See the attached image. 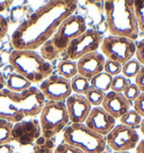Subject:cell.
Here are the masks:
<instances>
[{
	"mask_svg": "<svg viewBox=\"0 0 144 153\" xmlns=\"http://www.w3.org/2000/svg\"><path fill=\"white\" fill-rule=\"evenodd\" d=\"M105 139L106 144L114 150V152H130L131 150L136 149L141 141L137 131L122 124L116 125Z\"/></svg>",
	"mask_w": 144,
	"mask_h": 153,
	"instance_id": "10",
	"label": "cell"
},
{
	"mask_svg": "<svg viewBox=\"0 0 144 153\" xmlns=\"http://www.w3.org/2000/svg\"><path fill=\"white\" fill-rule=\"evenodd\" d=\"M130 83H131L130 79L125 78L123 74H118V76H113L111 90L115 91V92L123 94L125 91V89L130 86Z\"/></svg>",
	"mask_w": 144,
	"mask_h": 153,
	"instance_id": "26",
	"label": "cell"
},
{
	"mask_svg": "<svg viewBox=\"0 0 144 153\" xmlns=\"http://www.w3.org/2000/svg\"><path fill=\"white\" fill-rule=\"evenodd\" d=\"M65 102L69 120L72 124H85L88 115L90 114L92 106L88 102L83 95L72 94Z\"/></svg>",
	"mask_w": 144,
	"mask_h": 153,
	"instance_id": "14",
	"label": "cell"
},
{
	"mask_svg": "<svg viewBox=\"0 0 144 153\" xmlns=\"http://www.w3.org/2000/svg\"><path fill=\"white\" fill-rule=\"evenodd\" d=\"M140 94H141V91H140L139 87L136 86L135 83H132V82H131L130 86L127 87V88L125 89L124 92H123V95L125 96V98L130 101L131 104L134 102L135 99L140 96Z\"/></svg>",
	"mask_w": 144,
	"mask_h": 153,
	"instance_id": "29",
	"label": "cell"
},
{
	"mask_svg": "<svg viewBox=\"0 0 144 153\" xmlns=\"http://www.w3.org/2000/svg\"><path fill=\"white\" fill-rule=\"evenodd\" d=\"M133 107H134L133 109L137 111L144 118V92H141L139 97L135 99V101L133 102Z\"/></svg>",
	"mask_w": 144,
	"mask_h": 153,
	"instance_id": "31",
	"label": "cell"
},
{
	"mask_svg": "<svg viewBox=\"0 0 144 153\" xmlns=\"http://www.w3.org/2000/svg\"><path fill=\"white\" fill-rule=\"evenodd\" d=\"M58 71L61 76L70 80V79L74 78L78 74L77 62L71 61V60H63V61L59 63Z\"/></svg>",
	"mask_w": 144,
	"mask_h": 153,
	"instance_id": "20",
	"label": "cell"
},
{
	"mask_svg": "<svg viewBox=\"0 0 144 153\" xmlns=\"http://www.w3.org/2000/svg\"><path fill=\"white\" fill-rule=\"evenodd\" d=\"M14 124L6 120H0V145L1 144L10 143L11 140V132H13Z\"/></svg>",
	"mask_w": 144,
	"mask_h": 153,
	"instance_id": "25",
	"label": "cell"
},
{
	"mask_svg": "<svg viewBox=\"0 0 144 153\" xmlns=\"http://www.w3.org/2000/svg\"><path fill=\"white\" fill-rule=\"evenodd\" d=\"M89 81H90V87L91 88L104 91L106 94V92L111 91L113 76H109L108 73H106L105 71H102L100 73H98L97 76H95L94 78H91Z\"/></svg>",
	"mask_w": 144,
	"mask_h": 153,
	"instance_id": "18",
	"label": "cell"
},
{
	"mask_svg": "<svg viewBox=\"0 0 144 153\" xmlns=\"http://www.w3.org/2000/svg\"><path fill=\"white\" fill-rule=\"evenodd\" d=\"M39 91L48 101H64L72 95L71 81L61 76H50L41 82Z\"/></svg>",
	"mask_w": 144,
	"mask_h": 153,
	"instance_id": "11",
	"label": "cell"
},
{
	"mask_svg": "<svg viewBox=\"0 0 144 153\" xmlns=\"http://www.w3.org/2000/svg\"><path fill=\"white\" fill-rule=\"evenodd\" d=\"M135 151H136V153H144V139L140 141V143L137 144Z\"/></svg>",
	"mask_w": 144,
	"mask_h": 153,
	"instance_id": "37",
	"label": "cell"
},
{
	"mask_svg": "<svg viewBox=\"0 0 144 153\" xmlns=\"http://www.w3.org/2000/svg\"><path fill=\"white\" fill-rule=\"evenodd\" d=\"M133 6H134L135 15H136V19H137L139 29L144 33V1L143 0H135L133 1Z\"/></svg>",
	"mask_w": 144,
	"mask_h": 153,
	"instance_id": "27",
	"label": "cell"
},
{
	"mask_svg": "<svg viewBox=\"0 0 144 153\" xmlns=\"http://www.w3.org/2000/svg\"><path fill=\"white\" fill-rule=\"evenodd\" d=\"M11 5H13V1L10 0H0V14L9 9Z\"/></svg>",
	"mask_w": 144,
	"mask_h": 153,
	"instance_id": "36",
	"label": "cell"
},
{
	"mask_svg": "<svg viewBox=\"0 0 144 153\" xmlns=\"http://www.w3.org/2000/svg\"><path fill=\"white\" fill-rule=\"evenodd\" d=\"M0 153H15V148L10 143L1 144L0 145Z\"/></svg>",
	"mask_w": 144,
	"mask_h": 153,
	"instance_id": "35",
	"label": "cell"
},
{
	"mask_svg": "<svg viewBox=\"0 0 144 153\" xmlns=\"http://www.w3.org/2000/svg\"><path fill=\"white\" fill-rule=\"evenodd\" d=\"M5 86H6V80L5 78H4V74L0 72V90L5 89Z\"/></svg>",
	"mask_w": 144,
	"mask_h": 153,
	"instance_id": "38",
	"label": "cell"
},
{
	"mask_svg": "<svg viewBox=\"0 0 144 153\" xmlns=\"http://www.w3.org/2000/svg\"><path fill=\"white\" fill-rule=\"evenodd\" d=\"M87 30V24L85 18L80 15H71L63 20L61 25L56 29L53 37L50 39L53 48L60 54L65 51L68 45L74 38L79 37L80 35Z\"/></svg>",
	"mask_w": 144,
	"mask_h": 153,
	"instance_id": "7",
	"label": "cell"
},
{
	"mask_svg": "<svg viewBox=\"0 0 144 153\" xmlns=\"http://www.w3.org/2000/svg\"><path fill=\"white\" fill-rule=\"evenodd\" d=\"M69 115L65 102L63 101H46L39 114V125L42 135L53 139L62 132L69 124Z\"/></svg>",
	"mask_w": 144,
	"mask_h": 153,
	"instance_id": "6",
	"label": "cell"
},
{
	"mask_svg": "<svg viewBox=\"0 0 144 153\" xmlns=\"http://www.w3.org/2000/svg\"><path fill=\"white\" fill-rule=\"evenodd\" d=\"M42 135L41 125L37 120H22L14 124L11 132V140L20 145H30Z\"/></svg>",
	"mask_w": 144,
	"mask_h": 153,
	"instance_id": "12",
	"label": "cell"
},
{
	"mask_svg": "<svg viewBox=\"0 0 144 153\" xmlns=\"http://www.w3.org/2000/svg\"><path fill=\"white\" fill-rule=\"evenodd\" d=\"M113 153H131V152H113Z\"/></svg>",
	"mask_w": 144,
	"mask_h": 153,
	"instance_id": "40",
	"label": "cell"
},
{
	"mask_svg": "<svg viewBox=\"0 0 144 153\" xmlns=\"http://www.w3.org/2000/svg\"><path fill=\"white\" fill-rule=\"evenodd\" d=\"M76 0L50 1L39 7L15 29L11 44L15 50L35 51L53 37L63 20L74 14Z\"/></svg>",
	"mask_w": 144,
	"mask_h": 153,
	"instance_id": "1",
	"label": "cell"
},
{
	"mask_svg": "<svg viewBox=\"0 0 144 153\" xmlns=\"http://www.w3.org/2000/svg\"><path fill=\"white\" fill-rule=\"evenodd\" d=\"M106 59L105 56L97 52H92L87 54L81 59H79L77 61V68H78V74L85 76L88 80H90L91 78L97 76L98 73L104 71Z\"/></svg>",
	"mask_w": 144,
	"mask_h": 153,
	"instance_id": "15",
	"label": "cell"
},
{
	"mask_svg": "<svg viewBox=\"0 0 144 153\" xmlns=\"http://www.w3.org/2000/svg\"><path fill=\"white\" fill-rule=\"evenodd\" d=\"M15 153H16V152H15Z\"/></svg>",
	"mask_w": 144,
	"mask_h": 153,
	"instance_id": "42",
	"label": "cell"
},
{
	"mask_svg": "<svg viewBox=\"0 0 144 153\" xmlns=\"http://www.w3.org/2000/svg\"><path fill=\"white\" fill-rule=\"evenodd\" d=\"M140 131H141L142 135L144 136V118L142 120V123H141V127H140Z\"/></svg>",
	"mask_w": 144,
	"mask_h": 153,
	"instance_id": "39",
	"label": "cell"
},
{
	"mask_svg": "<svg viewBox=\"0 0 144 153\" xmlns=\"http://www.w3.org/2000/svg\"><path fill=\"white\" fill-rule=\"evenodd\" d=\"M134 83L139 87V89L141 92H144V67H142L141 71H140L139 74L136 76Z\"/></svg>",
	"mask_w": 144,
	"mask_h": 153,
	"instance_id": "34",
	"label": "cell"
},
{
	"mask_svg": "<svg viewBox=\"0 0 144 153\" xmlns=\"http://www.w3.org/2000/svg\"><path fill=\"white\" fill-rule=\"evenodd\" d=\"M102 39L104 37L98 30L87 29L82 35L74 38L68 45L65 52H67L69 60L71 61L79 60L89 53L97 52L98 48H100Z\"/></svg>",
	"mask_w": 144,
	"mask_h": 153,
	"instance_id": "9",
	"label": "cell"
},
{
	"mask_svg": "<svg viewBox=\"0 0 144 153\" xmlns=\"http://www.w3.org/2000/svg\"><path fill=\"white\" fill-rule=\"evenodd\" d=\"M44 105L45 98L36 87H30L22 94L8 89L0 90V120L13 124L39 115Z\"/></svg>",
	"mask_w": 144,
	"mask_h": 153,
	"instance_id": "2",
	"label": "cell"
},
{
	"mask_svg": "<svg viewBox=\"0 0 144 153\" xmlns=\"http://www.w3.org/2000/svg\"><path fill=\"white\" fill-rule=\"evenodd\" d=\"M142 69V64L136 60V59H132L128 62H126L122 68V74L127 78V79H131V78H136V76L139 74V72L141 71Z\"/></svg>",
	"mask_w": 144,
	"mask_h": 153,
	"instance_id": "23",
	"label": "cell"
},
{
	"mask_svg": "<svg viewBox=\"0 0 144 153\" xmlns=\"http://www.w3.org/2000/svg\"><path fill=\"white\" fill-rule=\"evenodd\" d=\"M132 105L133 104H131L123 94L111 90L106 92L105 99L102 101L101 107L115 120H117V118H120L126 111H128Z\"/></svg>",
	"mask_w": 144,
	"mask_h": 153,
	"instance_id": "16",
	"label": "cell"
},
{
	"mask_svg": "<svg viewBox=\"0 0 144 153\" xmlns=\"http://www.w3.org/2000/svg\"><path fill=\"white\" fill-rule=\"evenodd\" d=\"M7 33H8V22L2 15H0V39L5 37Z\"/></svg>",
	"mask_w": 144,
	"mask_h": 153,
	"instance_id": "33",
	"label": "cell"
},
{
	"mask_svg": "<svg viewBox=\"0 0 144 153\" xmlns=\"http://www.w3.org/2000/svg\"><path fill=\"white\" fill-rule=\"evenodd\" d=\"M63 142L80 149L85 153H102L106 151V139L85 124H70L63 131Z\"/></svg>",
	"mask_w": 144,
	"mask_h": 153,
	"instance_id": "5",
	"label": "cell"
},
{
	"mask_svg": "<svg viewBox=\"0 0 144 153\" xmlns=\"http://www.w3.org/2000/svg\"><path fill=\"white\" fill-rule=\"evenodd\" d=\"M102 153H108V152H107V151H104V152H102Z\"/></svg>",
	"mask_w": 144,
	"mask_h": 153,
	"instance_id": "41",
	"label": "cell"
},
{
	"mask_svg": "<svg viewBox=\"0 0 144 153\" xmlns=\"http://www.w3.org/2000/svg\"><path fill=\"white\" fill-rule=\"evenodd\" d=\"M85 125L94 132L106 136L116 126V120L106 111L101 106L94 107L88 115Z\"/></svg>",
	"mask_w": 144,
	"mask_h": 153,
	"instance_id": "13",
	"label": "cell"
},
{
	"mask_svg": "<svg viewBox=\"0 0 144 153\" xmlns=\"http://www.w3.org/2000/svg\"><path fill=\"white\" fill-rule=\"evenodd\" d=\"M142 120H143V117L137 111H135L134 109H130L120 117V122L122 125H125V126L136 131V129H139L141 127Z\"/></svg>",
	"mask_w": 144,
	"mask_h": 153,
	"instance_id": "19",
	"label": "cell"
},
{
	"mask_svg": "<svg viewBox=\"0 0 144 153\" xmlns=\"http://www.w3.org/2000/svg\"><path fill=\"white\" fill-rule=\"evenodd\" d=\"M9 63L15 71L32 83L42 82L53 71L52 64L44 60L36 51L14 50L9 55Z\"/></svg>",
	"mask_w": 144,
	"mask_h": 153,
	"instance_id": "4",
	"label": "cell"
},
{
	"mask_svg": "<svg viewBox=\"0 0 144 153\" xmlns=\"http://www.w3.org/2000/svg\"><path fill=\"white\" fill-rule=\"evenodd\" d=\"M54 153H85L82 152L80 149L72 146L70 144H67L62 142L61 144H59L58 146L54 150Z\"/></svg>",
	"mask_w": 144,
	"mask_h": 153,
	"instance_id": "30",
	"label": "cell"
},
{
	"mask_svg": "<svg viewBox=\"0 0 144 153\" xmlns=\"http://www.w3.org/2000/svg\"><path fill=\"white\" fill-rule=\"evenodd\" d=\"M105 92L101 90H98V89H95V88H90L88 92H87L85 97L88 100V102L90 104L94 107H99V106L102 105V101L105 99Z\"/></svg>",
	"mask_w": 144,
	"mask_h": 153,
	"instance_id": "24",
	"label": "cell"
},
{
	"mask_svg": "<svg viewBox=\"0 0 144 153\" xmlns=\"http://www.w3.org/2000/svg\"><path fill=\"white\" fill-rule=\"evenodd\" d=\"M135 56H136V60L142 64V67H144V38H142L139 43L136 44Z\"/></svg>",
	"mask_w": 144,
	"mask_h": 153,
	"instance_id": "32",
	"label": "cell"
},
{
	"mask_svg": "<svg viewBox=\"0 0 144 153\" xmlns=\"http://www.w3.org/2000/svg\"><path fill=\"white\" fill-rule=\"evenodd\" d=\"M6 86H7L8 90L13 91V92H17V94H22L24 91L28 90L32 87V82L27 80L25 76H20L19 73L14 72V73H10L8 76L7 81H6Z\"/></svg>",
	"mask_w": 144,
	"mask_h": 153,
	"instance_id": "17",
	"label": "cell"
},
{
	"mask_svg": "<svg viewBox=\"0 0 144 153\" xmlns=\"http://www.w3.org/2000/svg\"><path fill=\"white\" fill-rule=\"evenodd\" d=\"M90 88H91L90 87V81L85 76L77 74L74 78L71 79V89L72 91H74V94L85 96Z\"/></svg>",
	"mask_w": 144,
	"mask_h": 153,
	"instance_id": "21",
	"label": "cell"
},
{
	"mask_svg": "<svg viewBox=\"0 0 144 153\" xmlns=\"http://www.w3.org/2000/svg\"><path fill=\"white\" fill-rule=\"evenodd\" d=\"M54 140L44 137L43 135H41L34 143V153H54Z\"/></svg>",
	"mask_w": 144,
	"mask_h": 153,
	"instance_id": "22",
	"label": "cell"
},
{
	"mask_svg": "<svg viewBox=\"0 0 144 153\" xmlns=\"http://www.w3.org/2000/svg\"><path fill=\"white\" fill-rule=\"evenodd\" d=\"M100 51L105 59L124 65L126 62L134 59L136 52V43L130 38L109 35L102 39Z\"/></svg>",
	"mask_w": 144,
	"mask_h": 153,
	"instance_id": "8",
	"label": "cell"
},
{
	"mask_svg": "<svg viewBox=\"0 0 144 153\" xmlns=\"http://www.w3.org/2000/svg\"><path fill=\"white\" fill-rule=\"evenodd\" d=\"M122 68L123 65L120 64L118 62L111 61V60H106L105 67H104V71L108 73L111 76H116L122 73Z\"/></svg>",
	"mask_w": 144,
	"mask_h": 153,
	"instance_id": "28",
	"label": "cell"
},
{
	"mask_svg": "<svg viewBox=\"0 0 144 153\" xmlns=\"http://www.w3.org/2000/svg\"><path fill=\"white\" fill-rule=\"evenodd\" d=\"M106 23L111 35L130 38L136 42L140 29L133 1L109 0L104 2Z\"/></svg>",
	"mask_w": 144,
	"mask_h": 153,
	"instance_id": "3",
	"label": "cell"
}]
</instances>
